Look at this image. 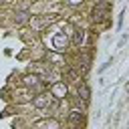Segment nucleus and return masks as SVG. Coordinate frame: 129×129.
Listing matches in <instances>:
<instances>
[{
	"label": "nucleus",
	"mask_w": 129,
	"mask_h": 129,
	"mask_svg": "<svg viewBox=\"0 0 129 129\" xmlns=\"http://www.w3.org/2000/svg\"><path fill=\"white\" fill-rule=\"evenodd\" d=\"M64 95H67V87H64V83H54V85H52V97L62 99Z\"/></svg>",
	"instance_id": "obj_1"
},
{
	"label": "nucleus",
	"mask_w": 129,
	"mask_h": 129,
	"mask_svg": "<svg viewBox=\"0 0 129 129\" xmlns=\"http://www.w3.org/2000/svg\"><path fill=\"white\" fill-rule=\"evenodd\" d=\"M52 44H54V48H56V50H64V48H67V36L56 34V36L52 38Z\"/></svg>",
	"instance_id": "obj_2"
},
{
	"label": "nucleus",
	"mask_w": 129,
	"mask_h": 129,
	"mask_svg": "<svg viewBox=\"0 0 129 129\" xmlns=\"http://www.w3.org/2000/svg\"><path fill=\"white\" fill-rule=\"evenodd\" d=\"M79 97H81L83 101H89V97H91V91H89L87 83H81V85H79Z\"/></svg>",
	"instance_id": "obj_3"
},
{
	"label": "nucleus",
	"mask_w": 129,
	"mask_h": 129,
	"mask_svg": "<svg viewBox=\"0 0 129 129\" xmlns=\"http://www.w3.org/2000/svg\"><path fill=\"white\" fill-rule=\"evenodd\" d=\"M32 103H34V107H46V105H48V97H44V95H36Z\"/></svg>",
	"instance_id": "obj_4"
},
{
	"label": "nucleus",
	"mask_w": 129,
	"mask_h": 129,
	"mask_svg": "<svg viewBox=\"0 0 129 129\" xmlns=\"http://www.w3.org/2000/svg\"><path fill=\"white\" fill-rule=\"evenodd\" d=\"M105 12H107V8H105V6H99V8H95L93 18H95V20H101V18L105 16Z\"/></svg>",
	"instance_id": "obj_5"
},
{
	"label": "nucleus",
	"mask_w": 129,
	"mask_h": 129,
	"mask_svg": "<svg viewBox=\"0 0 129 129\" xmlns=\"http://www.w3.org/2000/svg\"><path fill=\"white\" fill-rule=\"evenodd\" d=\"M26 20H28V14H26V12H20V14H16V22H18V24H24Z\"/></svg>",
	"instance_id": "obj_6"
},
{
	"label": "nucleus",
	"mask_w": 129,
	"mask_h": 129,
	"mask_svg": "<svg viewBox=\"0 0 129 129\" xmlns=\"http://www.w3.org/2000/svg\"><path fill=\"white\" fill-rule=\"evenodd\" d=\"M83 36H85L83 30H77V34H75V44H81V42H83Z\"/></svg>",
	"instance_id": "obj_7"
},
{
	"label": "nucleus",
	"mask_w": 129,
	"mask_h": 129,
	"mask_svg": "<svg viewBox=\"0 0 129 129\" xmlns=\"http://www.w3.org/2000/svg\"><path fill=\"white\" fill-rule=\"evenodd\" d=\"M71 121H73V123H79V121H81V115H79V111H73V115H71Z\"/></svg>",
	"instance_id": "obj_8"
},
{
	"label": "nucleus",
	"mask_w": 129,
	"mask_h": 129,
	"mask_svg": "<svg viewBox=\"0 0 129 129\" xmlns=\"http://www.w3.org/2000/svg\"><path fill=\"white\" fill-rule=\"evenodd\" d=\"M69 4H73V6H77V4H83V0H67Z\"/></svg>",
	"instance_id": "obj_9"
},
{
	"label": "nucleus",
	"mask_w": 129,
	"mask_h": 129,
	"mask_svg": "<svg viewBox=\"0 0 129 129\" xmlns=\"http://www.w3.org/2000/svg\"><path fill=\"white\" fill-rule=\"evenodd\" d=\"M6 2H8V0H0V4H6Z\"/></svg>",
	"instance_id": "obj_10"
}]
</instances>
